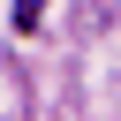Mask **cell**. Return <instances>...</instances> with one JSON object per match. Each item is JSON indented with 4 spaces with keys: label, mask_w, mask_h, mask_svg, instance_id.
<instances>
[{
    "label": "cell",
    "mask_w": 121,
    "mask_h": 121,
    "mask_svg": "<svg viewBox=\"0 0 121 121\" xmlns=\"http://www.w3.org/2000/svg\"><path fill=\"white\" fill-rule=\"evenodd\" d=\"M38 15H45V0H15V30H38Z\"/></svg>",
    "instance_id": "6da1fadb"
}]
</instances>
